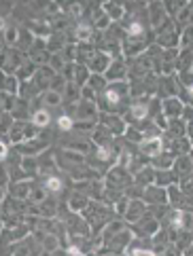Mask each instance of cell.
Returning a JSON list of instances; mask_svg holds the SVG:
<instances>
[{
	"label": "cell",
	"mask_w": 193,
	"mask_h": 256,
	"mask_svg": "<svg viewBox=\"0 0 193 256\" xmlns=\"http://www.w3.org/2000/svg\"><path fill=\"white\" fill-rule=\"evenodd\" d=\"M104 182H106V188L123 190V193H125V188L134 184V176H132L130 170L113 166V168H108V172L104 174Z\"/></svg>",
	"instance_id": "obj_1"
},
{
	"label": "cell",
	"mask_w": 193,
	"mask_h": 256,
	"mask_svg": "<svg viewBox=\"0 0 193 256\" xmlns=\"http://www.w3.org/2000/svg\"><path fill=\"white\" fill-rule=\"evenodd\" d=\"M26 60H28V53L20 49H3L0 51V70L5 74H15Z\"/></svg>",
	"instance_id": "obj_2"
},
{
	"label": "cell",
	"mask_w": 193,
	"mask_h": 256,
	"mask_svg": "<svg viewBox=\"0 0 193 256\" xmlns=\"http://www.w3.org/2000/svg\"><path fill=\"white\" fill-rule=\"evenodd\" d=\"M178 26L170 20L159 32H155V44L159 49H178Z\"/></svg>",
	"instance_id": "obj_3"
},
{
	"label": "cell",
	"mask_w": 193,
	"mask_h": 256,
	"mask_svg": "<svg viewBox=\"0 0 193 256\" xmlns=\"http://www.w3.org/2000/svg\"><path fill=\"white\" fill-rule=\"evenodd\" d=\"M130 228L134 231L136 240H151V237L161 228V222L155 216H151L149 212H146V216H142L140 220H138L136 224H132Z\"/></svg>",
	"instance_id": "obj_4"
},
{
	"label": "cell",
	"mask_w": 193,
	"mask_h": 256,
	"mask_svg": "<svg viewBox=\"0 0 193 256\" xmlns=\"http://www.w3.org/2000/svg\"><path fill=\"white\" fill-rule=\"evenodd\" d=\"M146 20H149V30L153 34L159 32L163 26L170 22L168 13H165L163 2H149V4H146Z\"/></svg>",
	"instance_id": "obj_5"
},
{
	"label": "cell",
	"mask_w": 193,
	"mask_h": 256,
	"mask_svg": "<svg viewBox=\"0 0 193 256\" xmlns=\"http://www.w3.org/2000/svg\"><path fill=\"white\" fill-rule=\"evenodd\" d=\"M98 123L102 125V127H106L113 138H123L125 130L130 127V125L123 121V116H121V114H115V112H100Z\"/></svg>",
	"instance_id": "obj_6"
},
{
	"label": "cell",
	"mask_w": 193,
	"mask_h": 256,
	"mask_svg": "<svg viewBox=\"0 0 193 256\" xmlns=\"http://www.w3.org/2000/svg\"><path fill=\"white\" fill-rule=\"evenodd\" d=\"M72 118L79 123V121H89V123H98V116H100V110H98V104L96 102H85V100H81L79 104L72 106Z\"/></svg>",
	"instance_id": "obj_7"
},
{
	"label": "cell",
	"mask_w": 193,
	"mask_h": 256,
	"mask_svg": "<svg viewBox=\"0 0 193 256\" xmlns=\"http://www.w3.org/2000/svg\"><path fill=\"white\" fill-rule=\"evenodd\" d=\"M157 96L159 100L165 98H178L180 96V83L178 76H157Z\"/></svg>",
	"instance_id": "obj_8"
},
{
	"label": "cell",
	"mask_w": 193,
	"mask_h": 256,
	"mask_svg": "<svg viewBox=\"0 0 193 256\" xmlns=\"http://www.w3.org/2000/svg\"><path fill=\"white\" fill-rule=\"evenodd\" d=\"M26 30L30 32L34 38H41V40H49V36L53 34L49 20H41V17H32V20L28 22Z\"/></svg>",
	"instance_id": "obj_9"
},
{
	"label": "cell",
	"mask_w": 193,
	"mask_h": 256,
	"mask_svg": "<svg viewBox=\"0 0 193 256\" xmlns=\"http://www.w3.org/2000/svg\"><path fill=\"white\" fill-rule=\"evenodd\" d=\"M146 212H149V208H146L142 199H130V206H127V212L123 214V220L127 226H132L140 220L142 216H146Z\"/></svg>",
	"instance_id": "obj_10"
},
{
	"label": "cell",
	"mask_w": 193,
	"mask_h": 256,
	"mask_svg": "<svg viewBox=\"0 0 193 256\" xmlns=\"http://www.w3.org/2000/svg\"><path fill=\"white\" fill-rule=\"evenodd\" d=\"M142 201L146 204V208H151V206H168V193H165V188H161L157 184H151V186L144 188Z\"/></svg>",
	"instance_id": "obj_11"
},
{
	"label": "cell",
	"mask_w": 193,
	"mask_h": 256,
	"mask_svg": "<svg viewBox=\"0 0 193 256\" xmlns=\"http://www.w3.org/2000/svg\"><path fill=\"white\" fill-rule=\"evenodd\" d=\"M165 148H163V140H161V136L159 138H142V142L138 144V152L142 154V157L146 159H155L157 154H161Z\"/></svg>",
	"instance_id": "obj_12"
},
{
	"label": "cell",
	"mask_w": 193,
	"mask_h": 256,
	"mask_svg": "<svg viewBox=\"0 0 193 256\" xmlns=\"http://www.w3.org/2000/svg\"><path fill=\"white\" fill-rule=\"evenodd\" d=\"M127 72H130V68H127L125 60H113L108 70L104 72V76L108 83H121V80H127Z\"/></svg>",
	"instance_id": "obj_13"
},
{
	"label": "cell",
	"mask_w": 193,
	"mask_h": 256,
	"mask_svg": "<svg viewBox=\"0 0 193 256\" xmlns=\"http://www.w3.org/2000/svg\"><path fill=\"white\" fill-rule=\"evenodd\" d=\"M49 142L43 140V138H36V140H30V142H22L20 146H15V150L20 152V157H39L41 152L47 150Z\"/></svg>",
	"instance_id": "obj_14"
},
{
	"label": "cell",
	"mask_w": 193,
	"mask_h": 256,
	"mask_svg": "<svg viewBox=\"0 0 193 256\" xmlns=\"http://www.w3.org/2000/svg\"><path fill=\"white\" fill-rule=\"evenodd\" d=\"M110 62H113V60H110L104 51L96 49V51H94V56L87 60L85 66H87V70L91 72V74H104V72L108 70V66H110Z\"/></svg>",
	"instance_id": "obj_15"
},
{
	"label": "cell",
	"mask_w": 193,
	"mask_h": 256,
	"mask_svg": "<svg viewBox=\"0 0 193 256\" xmlns=\"http://www.w3.org/2000/svg\"><path fill=\"white\" fill-rule=\"evenodd\" d=\"M182 110H185V102L180 98H165L161 100V114L172 121V118H180Z\"/></svg>",
	"instance_id": "obj_16"
},
{
	"label": "cell",
	"mask_w": 193,
	"mask_h": 256,
	"mask_svg": "<svg viewBox=\"0 0 193 256\" xmlns=\"http://www.w3.org/2000/svg\"><path fill=\"white\" fill-rule=\"evenodd\" d=\"M89 204H91V199L85 193H81V190H72L66 199V208L70 214H83L89 208Z\"/></svg>",
	"instance_id": "obj_17"
},
{
	"label": "cell",
	"mask_w": 193,
	"mask_h": 256,
	"mask_svg": "<svg viewBox=\"0 0 193 256\" xmlns=\"http://www.w3.org/2000/svg\"><path fill=\"white\" fill-rule=\"evenodd\" d=\"M32 180H17V182H11L7 188L9 197H13L17 201H28V197H30V190H32Z\"/></svg>",
	"instance_id": "obj_18"
},
{
	"label": "cell",
	"mask_w": 193,
	"mask_h": 256,
	"mask_svg": "<svg viewBox=\"0 0 193 256\" xmlns=\"http://www.w3.org/2000/svg\"><path fill=\"white\" fill-rule=\"evenodd\" d=\"M172 172L178 176V182H180V180L191 178V176H193V161L189 159V154H180V157L174 159Z\"/></svg>",
	"instance_id": "obj_19"
},
{
	"label": "cell",
	"mask_w": 193,
	"mask_h": 256,
	"mask_svg": "<svg viewBox=\"0 0 193 256\" xmlns=\"http://www.w3.org/2000/svg\"><path fill=\"white\" fill-rule=\"evenodd\" d=\"M102 11L108 15V20L113 24H121L125 17V2H102Z\"/></svg>",
	"instance_id": "obj_20"
},
{
	"label": "cell",
	"mask_w": 193,
	"mask_h": 256,
	"mask_svg": "<svg viewBox=\"0 0 193 256\" xmlns=\"http://www.w3.org/2000/svg\"><path fill=\"white\" fill-rule=\"evenodd\" d=\"M91 26H94V30L100 32V34H104L110 26H113V22L108 20V15L102 11V6L100 4L94 8V13H91Z\"/></svg>",
	"instance_id": "obj_21"
},
{
	"label": "cell",
	"mask_w": 193,
	"mask_h": 256,
	"mask_svg": "<svg viewBox=\"0 0 193 256\" xmlns=\"http://www.w3.org/2000/svg\"><path fill=\"white\" fill-rule=\"evenodd\" d=\"M20 170L26 178H36L41 174V161L39 157H20Z\"/></svg>",
	"instance_id": "obj_22"
},
{
	"label": "cell",
	"mask_w": 193,
	"mask_h": 256,
	"mask_svg": "<svg viewBox=\"0 0 193 256\" xmlns=\"http://www.w3.org/2000/svg\"><path fill=\"white\" fill-rule=\"evenodd\" d=\"M134 184L142 186V188L155 184V170L151 168V163H149V166H144V168H140L134 174Z\"/></svg>",
	"instance_id": "obj_23"
},
{
	"label": "cell",
	"mask_w": 193,
	"mask_h": 256,
	"mask_svg": "<svg viewBox=\"0 0 193 256\" xmlns=\"http://www.w3.org/2000/svg\"><path fill=\"white\" fill-rule=\"evenodd\" d=\"M187 125L182 118H172L168 121V130L163 132V136H168V138H185L187 136Z\"/></svg>",
	"instance_id": "obj_24"
},
{
	"label": "cell",
	"mask_w": 193,
	"mask_h": 256,
	"mask_svg": "<svg viewBox=\"0 0 193 256\" xmlns=\"http://www.w3.org/2000/svg\"><path fill=\"white\" fill-rule=\"evenodd\" d=\"M174 154L172 152H168V150H163L161 154H157L155 159H151L149 163H151V168L155 170V172H163V170H172V166H174Z\"/></svg>",
	"instance_id": "obj_25"
},
{
	"label": "cell",
	"mask_w": 193,
	"mask_h": 256,
	"mask_svg": "<svg viewBox=\"0 0 193 256\" xmlns=\"http://www.w3.org/2000/svg\"><path fill=\"white\" fill-rule=\"evenodd\" d=\"M165 193H168V206L170 208H182L185 206V193L180 190V184H170L165 188Z\"/></svg>",
	"instance_id": "obj_26"
},
{
	"label": "cell",
	"mask_w": 193,
	"mask_h": 256,
	"mask_svg": "<svg viewBox=\"0 0 193 256\" xmlns=\"http://www.w3.org/2000/svg\"><path fill=\"white\" fill-rule=\"evenodd\" d=\"M30 123L34 127H39V130H47V127L51 125V112L47 110V108H36V110L32 112V116H30Z\"/></svg>",
	"instance_id": "obj_27"
},
{
	"label": "cell",
	"mask_w": 193,
	"mask_h": 256,
	"mask_svg": "<svg viewBox=\"0 0 193 256\" xmlns=\"http://www.w3.org/2000/svg\"><path fill=\"white\" fill-rule=\"evenodd\" d=\"M41 102H43V106L47 108H60L62 104H64V96L60 94V91H53V89H47L45 94H41Z\"/></svg>",
	"instance_id": "obj_28"
},
{
	"label": "cell",
	"mask_w": 193,
	"mask_h": 256,
	"mask_svg": "<svg viewBox=\"0 0 193 256\" xmlns=\"http://www.w3.org/2000/svg\"><path fill=\"white\" fill-rule=\"evenodd\" d=\"M20 34L22 30L17 28V26H7V30L3 32V42L7 49H17V44H20Z\"/></svg>",
	"instance_id": "obj_29"
},
{
	"label": "cell",
	"mask_w": 193,
	"mask_h": 256,
	"mask_svg": "<svg viewBox=\"0 0 193 256\" xmlns=\"http://www.w3.org/2000/svg\"><path fill=\"white\" fill-rule=\"evenodd\" d=\"M43 186L49 190V195H58L64 190V178L58 176V174H49V176H45Z\"/></svg>",
	"instance_id": "obj_30"
},
{
	"label": "cell",
	"mask_w": 193,
	"mask_h": 256,
	"mask_svg": "<svg viewBox=\"0 0 193 256\" xmlns=\"http://www.w3.org/2000/svg\"><path fill=\"white\" fill-rule=\"evenodd\" d=\"M36 70H39V66H34L30 60H26L20 66V70L15 72V76L20 78V83H30V80L34 78V74H36Z\"/></svg>",
	"instance_id": "obj_31"
},
{
	"label": "cell",
	"mask_w": 193,
	"mask_h": 256,
	"mask_svg": "<svg viewBox=\"0 0 193 256\" xmlns=\"http://www.w3.org/2000/svg\"><path fill=\"white\" fill-rule=\"evenodd\" d=\"M155 184L161 188H168L170 184H178V176L172 170H163V172H155Z\"/></svg>",
	"instance_id": "obj_32"
},
{
	"label": "cell",
	"mask_w": 193,
	"mask_h": 256,
	"mask_svg": "<svg viewBox=\"0 0 193 256\" xmlns=\"http://www.w3.org/2000/svg\"><path fill=\"white\" fill-rule=\"evenodd\" d=\"M26 123H28V121H15V123H13L11 132H9V144H13V146H20L22 142H26V136H24Z\"/></svg>",
	"instance_id": "obj_33"
},
{
	"label": "cell",
	"mask_w": 193,
	"mask_h": 256,
	"mask_svg": "<svg viewBox=\"0 0 193 256\" xmlns=\"http://www.w3.org/2000/svg\"><path fill=\"white\" fill-rule=\"evenodd\" d=\"M47 199H49V190L43 186V182H41V184H32L30 197H28V204H30V206H41L43 201H47Z\"/></svg>",
	"instance_id": "obj_34"
},
{
	"label": "cell",
	"mask_w": 193,
	"mask_h": 256,
	"mask_svg": "<svg viewBox=\"0 0 193 256\" xmlns=\"http://www.w3.org/2000/svg\"><path fill=\"white\" fill-rule=\"evenodd\" d=\"M178 49L180 51L193 49V24L185 26V28H180V32H178Z\"/></svg>",
	"instance_id": "obj_35"
},
{
	"label": "cell",
	"mask_w": 193,
	"mask_h": 256,
	"mask_svg": "<svg viewBox=\"0 0 193 256\" xmlns=\"http://www.w3.org/2000/svg\"><path fill=\"white\" fill-rule=\"evenodd\" d=\"M62 96H64V102L70 104V106H75L81 102V87H77L75 83H66V87H64L62 91Z\"/></svg>",
	"instance_id": "obj_36"
},
{
	"label": "cell",
	"mask_w": 193,
	"mask_h": 256,
	"mask_svg": "<svg viewBox=\"0 0 193 256\" xmlns=\"http://www.w3.org/2000/svg\"><path fill=\"white\" fill-rule=\"evenodd\" d=\"M41 246H43V250L45 252H55V250H60L62 248V240L55 233H45L43 237H41Z\"/></svg>",
	"instance_id": "obj_37"
},
{
	"label": "cell",
	"mask_w": 193,
	"mask_h": 256,
	"mask_svg": "<svg viewBox=\"0 0 193 256\" xmlns=\"http://www.w3.org/2000/svg\"><path fill=\"white\" fill-rule=\"evenodd\" d=\"M66 44H68L66 36L53 32V34L49 36V40H47V51H49V53H62V49L66 47Z\"/></svg>",
	"instance_id": "obj_38"
},
{
	"label": "cell",
	"mask_w": 193,
	"mask_h": 256,
	"mask_svg": "<svg viewBox=\"0 0 193 256\" xmlns=\"http://www.w3.org/2000/svg\"><path fill=\"white\" fill-rule=\"evenodd\" d=\"M17 96L13 94H9V91H0V110L7 112V114H11L15 110V104H17Z\"/></svg>",
	"instance_id": "obj_39"
},
{
	"label": "cell",
	"mask_w": 193,
	"mask_h": 256,
	"mask_svg": "<svg viewBox=\"0 0 193 256\" xmlns=\"http://www.w3.org/2000/svg\"><path fill=\"white\" fill-rule=\"evenodd\" d=\"M174 248H176L178 252H185V250H189L191 246H193V233L191 231H178V235H176V242L172 244Z\"/></svg>",
	"instance_id": "obj_40"
},
{
	"label": "cell",
	"mask_w": 193,
	"mask_h": 256,
	"mask_svg": "<svg viewBox=\"0 0 193 256\" xmlns=\"http://www.w3.org/2000/svg\"><path fill=\"white\" fill-rule=\"evenodd\" d=\"M87 87H91V89H94L96 94L100 96V94H104V91H106L108 80H106V76H104V74H91V76H89V80H87Z\"/></svg>",
	"instance_id": "obj_41"
},
{
	"label": "cell",
	"mask_w": 193,
	"mask_h": 256,
	"mask_svg": "<svg viewBox=\"0 0 193 256\" xmlns=\"http://www.w3.org/2000/svg\"><path fill=\"white\" fill-rule=\"evenodd\" d=\"M91 76V72L87 70V66H83V64H77V68H75V78H72V83H75L77 87H85L87 85V80Z\"/></svg>",
	"instance_id": "obj_42"
},
{
	"label": "cell",
	"mask_w": 193,
	"mask_h": 256,
	"mask_svg": "<svg viewBox=\"0 0 193 256\" xmlns=\"http://www.w3.org/2000/svg\"><path fill=\"white\" fill-rule=\"evenodd\" d=\"M20 78H17L15 74H7L5 76V83H3V89L0 91H9V94H13V96H17L20 98Z\"/></svg>",
	"instance_id": "obj_43"
},
{
	"label": "cell",
	"mask_w": 193,
	"mask_h": 256,
	"mask_svg": "<svg viewBox=\"0 0 193 256\" xmlns=\"http://www.w3.org/2000/svg\"><path fill=\"white\" fill-rule=\"evenodd\" d=\"M55 123H58V130L60 132H75V118H72V114H60L58 118H55Z\"/></svg>",
	"instance_id": "obj_44"
},
{
	"label": "cell",
	"mask_w": 193,
	"mask_h": 256,
	"mask_svg": "<svg viewBox=\"0 0 193 256\" xmlns=\"http://www.w3.org/2000/svg\"><path fill=\"white\" fill-rule=\"evenodd\" d=\"M127 206H130V197H125V195H121L117 201L110 208H113V212H115V216H121L123 218V214L127 212Z\"/></svg>",
	"instance_id": "obj_45"
},
{
	"label": "cell",
	"mask_w": 193,
	"mask_h": 256,
	"mask_svg": "<svg viewBox=\"0 0 193 256\" xmlns=\"http://www.w3.org/2000/svg\"><path fill=\"white\" fill-rule=\"evenodd\" d=\"M47 66H49L53 72H58V74H62L64 66H66V62H64L62 53H51V58H49V64H47Z\"/></svg>",
	"instance_id": "obj_46"
},
{
	"label": "cell",
	"mask_w": 193,
	"mask_h": 256,
	"mask_svg": "<svg viewBox=\"0 0 193 256\" xmlns=\"http://www.w3.org/2000/svg\"><path fill=\"white\" fill-rule=\"evenodd\" d=\"M13 123H15L13 114H7V112L0 114V136H9V132H11Z\"/></svg>",
	"instance_id": "obj_47"
},
{
	"label": "cell",
	"mask_w": 193,
	"mask_h": 256,
	"mask_svg": "<svg viewBox=\"0 0 193 256\" xmlns=\"http://www.w3.org/2000/svg\"><path fill=\"white\" fill-rule=\"evenodd\" d=\"M123 138H125L127 142H132V144H136V146H138V144H140V142H142V138H144V136H142L140 132H138V130H136V127H134V125H130V127H127V130H125V134H123Z\"/></svg>",
	"instance_id": "obj_48"
},
{
	"label": "cell",
	"mask_w": 193,
	"mask_h": 256,
	"mask_svg": "<svg viewBox=\"0 0 193 256\" xmlns=\"http://www.w3.org/2000/svg\"><path fill=\"white\" fill-rule=\"evenodd\" d=\"M9 184H11V174H9V168L5 163H0V188L7 190Z\"/></svg>",
	"instance_id": "obj_49"
},
{
	"label": "cell",
	"mask_w": 193,
	"mask_h": 256,
	"mask_svg": "<svg viewBox=\"0 0 193 256\" xmlns=\"http://www.w3.org/2000/svg\"><path fill=\"white\" fill-rule=\"evenodd\" d=\"M81 100H85V102H96L98 100V94L91 87H81Z\"/></svg>",
	"instance_id": "obj_50"
},
{
	"label": "cell",
	"mask_w": 193,
	"mask_h": 256,
	"mask_svg": "<svg viewBox=\"0 0 193 256\" xmlns=\"http://www.w3.org/2000/svg\"><path fill=\"white\" fill-rule=\"evenodd\" d=\"M9 142H5V140H0V163H5L7 161V157H9Z\"/></svg>",
	"instance_id": "obj_51"
},
{
	"label": "cell",
	"mask_w": 193,
	"mask_h": 256,
	"mask_svg": "<svg viewBox=\"0 0 193 256\" xmlns=\"http://www.w3.org/2000/svg\"><path fill=\"white\" fill-rule=\"evenodd\" d=\"M178 254H180V252L174 248V246H168V248H163L161 252H157L155 256H178Z\"/></svg>",
	"instance_id": "obj_52"
},
{
	"label": "cell",
	"mask_w": 193,
	"mask_h": 256,
	"mask_svg": "<svg viewBox=\"0 0 193 256\" xmlns=\"http://www.w3.org/2000/svg\"><path fill=\"white\" fill-rule=\"evenodd\" d=\"M7 26H9V24H7V20H5V15L0 13V32H5V30H7Z\"/></svg>",
	"instance_id": "obj_53"
},
{
	"label": "cell",
	"mask_w": 193,
	"mask_h": 256,
	"mask_svg": "<svg viewBox=\"0 0 193 256\" xmlns=\"http://www.w3.org/2000/svg\"><path fill=\"white\" fill-rule=\"evenodd\" d=\"M189 159L193 161V146H191V150H189Z\"/></svg>",
	"instance_id": "obj_54"
},
{
	"label": "cell",
	"mask_w": 193,
	"mask_h": 256,
	"mask_svg": "<svg viewBox=\"0 0 193 256\" xmlns=\"http://www.w3.org/2000/svg\"><path fill=\"white\" fill-rule=\"evenodd\" d=\"M3 228H5V226H3V224H0V237H3Z\"/></svg>",
	"instance_id": "obj_55"
},
{
	"label": "cell",
	"mask_w": 193,
	"mask_h": 256,
	"mask_svg": "<svg viewBox=\"0 0 193 256\" xmlns=\"http://www.w3.org/2000/svg\"><path fill=\"white\" fill-rule=\"evenodd\" d=\"M41 256H51V254H49V252H43V254H41Z\"/></svg>",
	"instance_id": "obj_56"
},
{
	"label": "cell",
	"mask_w": 193,
	"mask_h": 256,
	"mask_svg": "<svg viewBox=\"0 0 193 256\" xmlns=\"http://www.w3.org/2000/svg\"><path fill=\"white\" fill-rule=\"evenodd\" d=\"M191 212H193V208H191Z\"/></svg>",
	"instance_id": "obj_57"
},
{
	"label": "cell",
	"mask_w": 193,
	"mask_h": 256,
	"mask_svg": "<svg viewBox=\"0 0 193 256\" xmlns=\"http://www.w3.org/2000/svg\"><path fill=\"white\" fill-rule=\"evenodd\" d=\"M191 233H193V231H191Z\"/></svg>",
	"instance_id": "obj_58"
}]
</instances>
